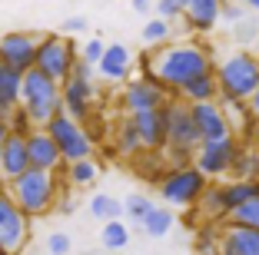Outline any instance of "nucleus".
<instances>
[{"instance_id":"f257e3e1","label":"nucleus","mask_w":259,"mask_h":255,"mask_svg":"<svg viewBox=\"0 0 259 255\" xmlns=\"http://www.w3.org/2000/svg\"><path fill=\"white\" fill-rule=\"evenodd\" d=\"M206 73H216L209 50L199 43H169L166 50H160L153 60H146V73L156 83H163L169 93H183L193 80Z\"/></svg>"},{"instance_id":"f03ea898","label":"nucleus","mask_w":259,"mask_h":255,"mask_svg":"<svg viewBox=\"0 0 259 255\" xmlns=\"http://www.w3.org/2000/svg\"><path fill=\"white\" fill-rule=\"evenodd\" d=\"M216 80H220V99L233 103H249L259 90V57L256 53H229L216 63Z\"/></svg>"},{"instance_id":"7ed1b4c3","label":"nucleus","mask_w":259,"mask_h":255,"mask_svg":"<svg viewBox=\"0 0 259 255\" xmlns=\"http://www.w3.org/2000/svg\"><path fill=\"white\" fill-rule=\"evenodd\" d=\"M23 110L37 129H47L54 116L63 113V86L44 76L40 70L23 73Z\"/></svg>"},{"instance_id":"20e7f679","label":"nucleus","mask_w":259,"mask_h":255,"mask_svg":"<svg viewBox=\"0 0 259 255\" xmlns=\"http://www.w3.org/2000/svg\"><path fill=\"white\" fill-rule=\"evenodd\" d=\"M60 182H57L54 173H40V169H30L23 173L17 182H10V199L23 209V216H47L60 199Z\"/></svg>"},{"instance_id":"39448f33","label":"nucleus","mask_w":259,"mask_h":255,"mask_svg":"<svg viewBox=\"0 0 259 255\" xmlns=\"http://www.w3.org/2000/svg\"><path fill=\"white\" fill-rule=\"evenodd\" d=\"M166 120H169V146L166 149L173 152L176 169H186L190 159H196L199 146H203V136H199V129H196L190 103L173 99V103L166 106Z\"/></svg>"},{"instance_id":"423d86ee","label":"nucleus","mask_w":259,"mask_h":255,"mask_svg":"<svg viewBox=\"0 0 259 255\" xmlns=\"http://www.w3.org/2000/svg\"><path fill=\"white\" fill-rule=\"evenodd\" d=\"M76 63H80V53H76V46L70 43L67 37H60V33H44L33 70H40L44 76H50L54 83H60V86H63V83L73 76Z\"/></svg>"},{"instance_id":"0eeeda50","label":"nucleus","mask_w":259,"mask_h":255,"mask_svg":"<svg viewBox=\"0 0 259 255\" xmlns=\"http://www.w3.org/2000/svg\"><path fill=\"white\" fill-rule=\"evenodd\" d=\"M206 189H209V179L199 173L196 166L173 169V173H166V176L160 179V195H163V202H169V206H183V209H190V206H199V199H203Z\"/></svg>"},{"instance_id":"6e6552de","label":"nucleus","mask_w":259,"mask_h":255,"mask_svg":"<svg viewBox=\"0 0 259 255\" xmlns=\"http://www.w3.org/2000/svg\"><path fill=\"white\" fill-rule=\"evenodd\" d=\"M47 133L54 136V143L60 146L63 163L73 166V163H83V159H93V139L87 136V129L80 126L73 116H67V113L54 116L50 126H47Z\"/></svg>"},{"instance_id":"1a4fd4ad","label":"nucleus","mask_w":259,"mask_h":255,"mask_svg":"<svg viewBox=\"0 0 259 255\" xmlns=\"http://www.w3.org/2000/svg\"><path fill=\"white\" fill-rule=\"evenodd\" d=\"M30 242V219L10 199V192L0 189V252L20 255Z\"/></svg>"},{"instance_id":"9d476101","label":"nucleus","mask_w":259,"mask_h":255,"mask_svg":"<svg viewBox=\"0 0 259 255\" xmlns=\"http://www.w3.org/2000/svg\"><path fill=\"white\" fill-rule=\"evenodd\" d=\"M169 90L163 83H156L153 76H140V80H130L126 90H123V110L126 116H140V113H153L169 106Z\"/></svg>"},{"instance_id":"9b49d317","label":"nucleus","mask_w":259,"mask_h":255,"mask_svg":"<svg viewBox=\"0 0 259 255\" xmlns=\"http://www.w3.org/2000/svg\"><path fill=\"white\" fill-rule=\"evenodd\" d=\"M44 33H30V30H10L0 37V60L4 67L17 70V73H27L37 63V50Z\"/></svg>"},{"instance_id":"f8f14e48","label":"nucleus","mask_w":259,"mask_h":255,"mask_svg":"<svg viewBox=\"0 0 259 255\" xmlns=\"http://www.w3.org/2000/svg\"><path fill=\"white\" fill-rule=\"evenodd\" d=\"M239 149H243V143H239L236 136L233 139H223V143H203L196 159H193V166H196L206 179H223V176L233 173Z\"/></svg>"},{"instance_id":"ddd939ff","label":"nucleus","mask_w":259,"mask_h":255,"mask_svg":"<svg viewBox=\"0 0 259 255\" xmlns=\"http://www.w3.org/2000/svg\"><path fill=\"white\" fill-rule=\"evenodd\" d=\"M190 110H193V120H196V129L203 136V143H223V139L236 136L226 120V110L220 103H196Z\"/></svg>"},{"instance_id":"4468645a","label":"nucleus","mask_w":259,"mask_h":255,"mask_svg":"<svg viewBox=\"0 0 259 255\" xmlns=\"http://www.w3.org/2000/svg\"><path fill=\"white\" fill-rule=\"evenodd\" d=\"M133 126L140 133V143L143 149L160 152L169 146V120H166V106L163 110H153V113H140V116H130Z\"/></svg>"},{"instance_id":"2eb2a0df","label":"nucleus","mask_w":259,"mask_h":255,"mask_svg":"<svg viewBox=\"0 0 259 255\" xmlns=\"http://www.w3.org/2000/svg\"><path fill=\"white\" fill-rule=\"evenodd\" d=\"M27 149H30V169H40V173H54L57 166L63 163L60 146L54 143V136L47 129H33L27 136Z\"/></svg>"},{"instance_id":"dca6fc26","label":"nucleus","mask_w":259,"mask_h":255,"mask_svg":"<svg viewBox=\"0 0 259 255\" xmlns=\"http://www.w3.org/2000/svg\"><path fill=\"white\" fill-rule=\"evenodd\" d=\"M23 173H30V149H27V139L23 136H7V146L0 152V179L17 182Z\"/></svg>"},{"instance_id":"f3484780","label":"nucleus","mask_w":259,"mask_h":255,"mask_svg":"<svg viewBox=\"0 0 259 255\" xmlns=\"http://www.w3.org/2000/svg\"><path fill=\"white\" fill-rule=\"evenodd\" d=\"M220 255H259V232L226 222L220 229Z\"/></svg>"},{"instance_id":"a211bd4d","label":"nucleus","mask_w":259,"mask_h":255,"mask_svg":"<svg viewBox=\"0 0 259 255\" xmlns=\"http://www.w3.org/2000/svg\"><path fill=\"white\" fill-rule=\"evenodd\" d=\"M220 14H223V4H220V0H190V4H186L183 20H186V27H190V30L209 33L216 23L223 20Z\"/></svg>"},{"instance_id":"6ab92c4d","label":"nucleus","mask_w":259,"mask_h":255,"mask_svg":"<svg viewBox=\"0 0 259 255\" xmlns=\"http://www.w3.org/2000/svg\"><path fill=\"white\" fill-rule=\"evenodd\" d=\"M90 99H93V83L73 80V76L63 83V113H67V116H73V120H87Z\"/></svg>"},{"instance_id":"aec40b11","label":"nucleus","mask_w":259,"mask_h":255,"mask_svg":"<svg viewBox=\"0 0 259 255\" xmlns=\"http://www.w3.org/2000/svg\"><path fill=\"white\" fill-rule=\"evenodd\" d=\"M23 106V73L10 67H0V116H7L17 113Z\"/></svg>"},{"instance_id":"412c9836","label":"nucleus","mask_w":259,"mask_h":255,"mask_svg":"<svg viewBox=\"0 0 259 255\" xmlns=\"http://www.w3.org/2000/svg\"><path fill=\"white\" fill-rule=\"evenodd\" d=\"M130 67H133V53H130V46H123V43H110L107 53H103V60H100V73L107 76V80H113V83L126 80Z\"/></svg>"},{"instance_id":"4be33fe9","label":"nucleus","mask_w":259,"mask_h":255,"mask_svg":"<svg viewBox=\"0 0 259 255\" xmlns=\"http://www.w3.org/2000/svg\"><path fill=\"white\" fill-rule=\"evenodd\" d=\"M180 96H183V103H190V106L220 103V80H216V73H206V76H199V80H193Z\"/></svg>"},{"instance_id":"5701e85b","label":"nucleus","mask_w":259,"mask_h":255,"mask_svg":"<svg viewBox=\"0 0 259 255\" xmlns=\"http://www.w3.org/2000/svg\"><path fill=\"white\" fill-rule=\"evenodd\" d=\"M223 199H226V209H229V216H233V212L243 209L246 202L259 199V182H236V179H229V182H223Z\"/></svg>"},{"instance_id":"b1692460","label":"nucleus","mask_w":259,"mask_h":255,"mask_svg":"<svg viewBox=\"0 0 259 255\" xmlns=\"http://www.w3.org/2000/svg\"><path fill=\"white\" fill-rule=\"evenodd\" d=\"M233 179L236 182H259V149L252 143H243L236 156V166H233Z\"/></svg>"},{"instance_id":"393cba45","label":"nucleus","mask_w":259,"mask_h":255,"mask_svg":"<svg viewBox=\"0 0 259 255\" xmlns=\"http://www.w3.org/2000/svg\"><path fill=\"white\" fill-rule=\"evenodd\" d=\"M90 216L100 219L103 225H107V222H120L123 202H120V199H113V195H107V192H97L90 199Z\"/></svg>"},{"instance_id":"a878e982","label":"nucleus","mask_w":259,"mask_h":255,"mask_svg":"<svg viewBox=\"0 0 259 255\" xmlns=\"http://www.w3.org/2000/svg\"><path fill=\"white\" fill-rule=\"evenodd\" d=\"M173 212L166 209V206H156V209L150 212V219H146L143 222V232L150 235V239H163V235L169 232V229H173Z\"/></svg>"},{"instance_id":"bb28decb","label":"nucleus","mask_w":259,"mask_h":255,"mask_svg":"<svg viewBox=\"0 0 259 255\" xmlns=\"http://www.w3.org/2000/svg\"><path fill=\"white\" fill-rule=\"evenodd\" d=\"M153 209H156V206H153V199H150V195H143V192L126 195V202H123V212H126V216L133 219L137 225H143L146 219H150V212H153Z\"/></svg>"},{"instance_id":"cd10ccee","label":"nucleus","mask_w":259,"mask_h":255,"mask_svg":"<svg viewBox=\"0 0 259 255\" xmlns=\"http://www.w3.org/2000/svg\"><path fill=\"white\" fill-rule=\"evenodd\" d=\"M116 146H120V152L123 156H137L140 149H143V143H140V133H137V126H133V120H123V126H120V133H116Z\"/></svg>"},{"instance_id":"c85d7f7f","label":"nucleus","mask_w":259,"mask_h":255,"mask_svg":"<svg viewBox=\"0 0 259 255\" xmlns=\"http://www.w3.org/2000/svg\"><path fill=\"white\" fill-rule=\"evenodd\" d=\"M100 239H103V248H110V252H113V248H126L130 229H126L123 222H107V225H103V235H100Z\"/></svg>"},{"instance_id":"c756f323","label":"nucleus","mask_w":259,"mask_h":255,"mask_svg":"<svg viewBox=\"0 0 259 255\" xmlns=\"http://www.w3.org/2000/svg\"><path fill=\"white\" fill-rule=\"evenodd\" d=\"M229 222L233 225H246V229H256L259 232V199H252V202H246L243 209H236L233 216H229Z\"/></svg>"},{"instance_id":"7c9ffc66","label":"nucleus","mask_w":259,"mask_h":255,"mask_svg":"<svg viewBox=\"0 0 259 255\" xmlns=\"http://www.w3.org/2000/svg\"><path fill=\"white\" fill-rule=\"evenodd\" d=\"M97 163H93V159H83V163H73L70 166V182H73V186H90L93 179H97Z\"/></svg>"},{"instance_id":"2f4dec72","label":"nucleus","mask_w":259,"mask_h":255,"mask_svg":"<svg viewBox=\"0 0 259 255\" xmlns=\"http://www.w3.org/2000/svg\"><path fill=\"white\" fill-rule=\"evenodd\" d=\"M169 33H173V27H169L166 20H160V17H156V20H150L143 27V40H146V43H166Z\"/></svg>"},{"instance_id":"473e14b6","label":"nucleus","mask_w":259,"mask_h":255,"mask_svg":"<svg viewBox=\"0 0 259 255\" xmlns=\"http://www.w3.org/2000/svg\"><path fill=\"white\" fill-rule=\"evenodd\" d=\"M186 4H190V0H160V4H156V14H160V20H173V17H183L186 14Z\"/></svg>"},{"instance_id":"72a5a7b5","label":"nucleus","mask_w":259,"mask_h":255,"mask_svg":"<svg viewBox=\"0 0 259 255\" xmlns=\"http://www.w3.org/2000/svg\"><path fill=\"white\" fill-rule=\"evenodd\" d=\"M103 53H107V43L100 37H93V40H87V46L80 50V57H83L90 67H100V60H103Z\"/></svg>"},{"instance_id":"f704fd0d","label":"nucleus","mask_w":259,"mask_h":255,"mask_svg":"<svg viewBox=\"0 0 259 255\" xmlns=\"http://www.w3.org/2000/svg\"><path fill=\"white\" fill-rule=\"evenodd\" d=\"M259 37V23L256 20H243L233 27V40H239V43H252V40Z\"/></svg>"},{"instance_id":"c9c22d12","label":"nucleus","mask_w":259,"mask_h":255,"mask_svg":"<svg viewBox=\"0 0 259 255\" xmlns=\"http://www.w3.org/2000/svg\"><path fill=\"white\" fill-rule=\"evenodd\" d=\"M70 245H73V242H70L67 232H54L47 239V252L50 255H70Z\"/></svg>"},{"instance_id":"e433bc0d","label":"nucleus","mask_w":259,"mask_h":255,"mask_svg":"<svg viewBox=\"0 0 259 255\" xmlns=\"http://www.w3.org/2000/svg\"><path fill=\"white\" fill-rule=\"evenodd\" d=\"M223 20L226 23H233V27H236V23H243L246 20V7H239V4H223Z\"/></svg>"},{"instance_id":"4c0bfd02","label":"nucleus","mask_w":259,"mask_h":255,"mask_svg":"<svg viewBox=\"0 0 259 255\" xmlns=\"http://www.w3.org/2000/svg\"><path fill=\"white\" fill-rule=\"evenodd\" d=\"M60 30H67V33H80V30H87V17H67V20L60 23Z\"/></svg>"},{"instance_id":"58836bf2","label":"nucleus","mask_w":259,"mask_h":255,"mask_svg":"<svg viewBox=\"0 0 259 255\" xmlns=\"http://www.w3.org/2000/svg\"><path fill=\"white\" fill-rule=\"evenodd\" d=\"M73 80H87V83H93V67L83 60V57H80V63L73 67Z\"/></svg>"},{"instance_id":"ea45409f","label":"nucleus","mask_w":259,"mask_h":255,"mask_svg":"<svg viewBox=\"0 0 259 255\" xmlns=\"http://www.w3.org/2000/svg\"><path fill=\"white\" fill-rule=\"evenodd\" d=\"M7 136H10V123H7V116H0V152L7 146Z\"/></svg>"},{"instance_id":"a19ab883","label":"nucleus","mask_w":259,"mask_h":255,"mask_svg":"<svg viewBox=\"0 0 259 255\" xmlns=\"http://www.w3.org/2000/svg\"><path fill=\"white\" fill-rule=\"evenodd\" d=\"M249 113L256 116V123H259V90L252 93V99H249Z\"/></svg>"},{"instance_id":"79ce46f5","label":"nucleus","mask_w":259,"mask_h":255,"mask_svg":"<svg viewBox=\"0 0 259 255\" xmlns=\"http://www.w3.org/2000/svg\"><path fill=\"white\" fill-rule=\"evenodd\" d=\"M133 10H137V14H146V10H150V4H146V0H133Z\"/></svg>"},{"instance_id":"37998d69","label":"nucleus","mask_w":259,"mask_h":255,"mask_svg":"<svg viewBox=\"0 0 259 255\" xmlns=\"http://www.w3.org/2000/svg\"><path fill=\"white\" fill-rule=\"evenodd\" d=\"M252 146L259 149V123H256V133H252Z\"/></svg>"},{"instance_id":"c03bdc74","label":"nucleus","mask_w":259,"mask_h":255,"mask_svg":"<svg viewBox=\"0 0 259 255\" xmlns=\"http://www.w3.org/2000/svg\"><path fill=\"white\" fill-rule=\"evenodd\" d=\"M249 7H252V10H259V0H249Z\"/></svg>"},{"instance_id":"a18cd8bd","label":"nucleus","mask_w":259,"mask_h":255,"mask_svg":"<svg viewBox=\"0 0 259 255\" xmlns=\"http://www.w3.org/2000/svg\"><path fill=\"white\" fill-rule=\"evenodd\" d=\"M0 255H10V252H0Z\"/></svg>"},{"instance_id":"49530a36","label":"nucleus","mask_w":259,"mask_h":255,"mask_svg":"<svg viewBox=\"0 0 259 255\" xmlns=\"http://www.w3.org/2000/svg\"><path fill=\"white\" fill-rule=\"evenodd\" d=\"M0 67H4V60H0Z\"/></svg>"}]
</instances>
